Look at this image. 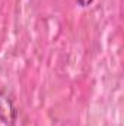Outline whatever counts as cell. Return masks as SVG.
I'll list each match as a JSON object with an SVG mask.
<instances>
[{"label": "cell", "mask_w": 124, "mask_h": 126, "mask_svg": "<svg viewBox=\"0 0 124 126\" xmlns=\"http://www.w3.org/2000/svg\"><path fill=\"white\" fill-rule=\"evenodd\" d=\"M16 120L18 110L13 100L4 91H0V126H15Z\"/></svg>", "instance_id": "cell-1"}, {"label": "cell", "mask_w": 124, "mask_h": 126, "mask_svg": "<svg viewBox=\"0 0 124 126\" xmlns=\"http://www.w3.org/2000/svg\"><path fill=\"white\" fill-rule=\"evenodd\" d=\"M77 1V4L79 6H88V4H91L93 0H76Z\"/></svg>", "instance_id": "cell-2"}]
</instances>
